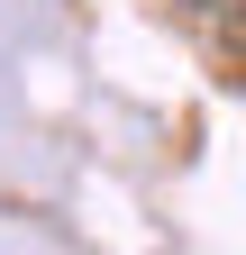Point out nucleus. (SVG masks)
Here are the masks:
<instances>
[{
	"label": "nucleus",
	"instance_id": "1",
	"mask_svg": "<svg viewBox=\"0 0 246 255\" xmlns=\"http://www.w3.org/2000/svg\"><path fill=\"white\" fill-rule=\"evenodd\" d=\"M173 27L210 55V73L237 82V37H246V0H173Z\"/></svg>",
	"mask_w": 246,
	"mask_h": 255
}]
</instances>
